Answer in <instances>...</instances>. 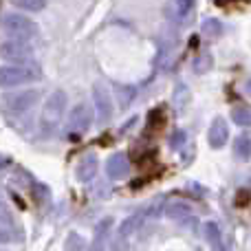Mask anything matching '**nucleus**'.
Segmentation results:
<instances>
[{
	"mask_svg": "<svg viewBox=\"0 0 251 251\" xmlns=\"http://www.w3.org/2000/svg\"><path fill=\"white\" fill-rule=\"evenodd\" d=\"M66 110V93L64 91H53L47 97V104L42 108V117H40V130L44 137H51L57 130V126L64 119Z\"/></svg>",
	"mask_w": 251,
	"mask_h": 251,
	"instance_id": "f257e3e1",
	"label": "nucleus"
},
{
	"mask_svg": "<svg viewBox=\"0 0 251 251\" xmlns=\"http://www.w3.org/2000/svg\"><path fill=\"white\" fill-rule=\"evenodd\" d=\"M150 214V207L141 209V212L128 216L126 221H122V225L117 227V234L113 236V243H110V251H130L132 249V240L134 234L139 231V227L143 225L146 216Z\"/></svg>",
	"mask_w": 251,
	"mask_h": 251,
	"instance_id": "f03ea898",
	"label": "nucleus"
},
{
	"mask_svg": "<svg viewBox=\"0 0 251 251\" xmlns=\"http://www.w3.org/2000/svg\"><path fill=\"white\" fill-rule=\"evenodd\" d=\"M40 77L38 66L29 64H4L0 66V88H16L22 84L35 82Z\"/></svg>",
	"mask_w": 251,
	"mask_h": 251,
	"instance_id": "7ed1b4c3",
	"label": "nucleus"
},
{
	"mask_svg": "<svg viewBox=\"0 0 251 251\" xmlns=\"http://www.w3.org/2000/svg\"><path fill=\"white\" fill-rule=\"evenodd\" d=\"M2 31L9 38H18V40H31L38 33V25L31 18L22 16V13H4L2 16Z\"/></svg>",
	"mask_w": 251,
	"mask_h": 251,
	"instance_id": "20e7f679",
	"label": "nucleus"
},
{
	"mask_svg": "<svg viewBox=\"0 0 251 251\" xmlns=\"http://www.w3.org/2000/svg\"><path fill=\"white\" fill-rule=\"evenodd\" d=\"M93 108L88 104H77L73 110H71L69 115V122H66V132H69L71 139H79L82 134L88 132V128H91L93 124Z\"/></svg>",
	"mask_w": 251,
	"mask_h": 251,
	"instance_id": "39448f33",
	"label": "nucleus"
},
{
	"mask_svg": "<svg viewBox=\"0 0 251 251\" xmlns=\"http://www.w3.org/2000/svg\"><path fill=\"white\" fill-rule=\"evenodd\" d=\"M40 93L35 88H29V91H18V93H7L2 97V106L9 110L11 115H25L38 104Z\"/></svg>",
	"mask_w": 251,
	"mask_h": 251,
	"instance_id": "423d86ee",
	"label": "nucleus"
},
{
	"mask_svg": "<svg viewBox=\"0 0 251 251\" xmlns=\"http://www.w3.org/2000/svg\"><path fill=\"white\" fill-rule=\"evenodd\" d=\"M31 55H33V47L26 40L9 38L0 44V60H7L11 64H26Z\"/></svg>",
	"mask_w": 251,
	"mask_h": 251,
	"instance_id": "0eeeda50",
	"label": "nucleus"
},
{
	"mask_svg": "<svg viewBox=\"0 0 251 251\" xmlns=\"http://www.w3.org/2000/svg\"><path fill=\"white\" fill-rule=\"evenodd\" d=\"M93 101H95V113H97L100 124H108L110 119H113L115 106H113V97L106 91L104 84L97 82L95 86H93Z\"/></svg>",
	"mask_w": 251,
	"mask_h": 251,
	"instance_id": "6e6552de",
	"label": "nucleus"
},
{
	"mask_svg": "<svg viewBox=\"0 0 251 251\" xmlns=\"http://www.w3.org/2000/svg\"><path fill=\"white\" fill-rule=\"evenodd\" d=\"M106 172H108V178H113V181H122V178H126L130 174L128 156H126L124 152H115V154L108 159V163H106Z\"/></svg>",
	"mask_w": 251,
	"mask_h": 251,
	"instance_id": "1a4fd4ad",
	"label": "nucleus"
},
{
	"mask_svg": "<svg viewBox=\"0 0 251 251\" xmlns=\"http://www.w3.org/2000/svg\"><path fill=\"white\" fill-rule=\"evenodd\" d=\"M227 139H229V126L223 117H216L209 126V132H207V141L209 146L214 148V150H221L223 146L227 143Z\"/></svg>",
	"mask_w": 251,
	"mask_h": 251,
	"instance_id": "9d476101",
	"label": "nucleus"
},
{
	"mask_svg": "<svg viewBox=\"0 0 251 251\" xmlns=\"http://www.w3.org/2000/svg\"><path fill=\"white\" fill-rule=\"evenodd\" d=\"M97 170H100V161H97V156L93 154V152H88V154H84L82 159H79L77 170H75V176H77V181L88 183L95 178Z\"/></svg>",
	"mask_w": 251,
	"mask_h": 251,
	"instance_id": "9b49d317",
	"label": "nucleus"
},
{
	"mask_svg": "<svg viewBox=\"0 0 251 251\" xmlns=\"http://www.w3.org/2000/svg\"><path fill=\"white\" fill-rule=\"evenodd\" d=\"M194 9H196V0H172V4H170V13H172V18L178 25L190 22L192 16H194Z\"/></svg>",
	"mask_w": 251,
	"mask_h": 251,
	"instance_id": "f8f14e48",
	"label": "nucleus"
},
{
	"mask_svg": "<svg viewBox=\"0 0 251 251\" xmlns=\"http://www.w3.org/2000/svg\"><path fill=\"white\" fill-rule=\"evenodd\" d=\"M203 236H205V243L209 245L214 251H225V243H223V231L218 227V223L207 221L203 225Z\"/></svg>",
	"mask_w": 251,
	"mask_h": 251,
	"instance_id": "ddd939ff",
	"label": "nucleus"
},
{
	"mask_svg": "<svg viewBox=\"0 0 251 251\" xmlns=\"http://www.w3.org/2000/svg\"><path fill=\"white\" fill-rule=\"evenodd\" d=\"M110 227H113V218H104V221H100V225H97V229H95V238H93V243L88 245V251H106Z\"/></svg>",
	"mask_w": 251,
	"mask_h": 251,
	"instance_id": "4468645a",
	"label": "nucleus"
},
{
	"mask_svg": "<svg viewBox=\"0 0 251 251\" xmlns=\"http://www.w3.org/2000/svg\"><path fill=\"white\" fill-rule=\"evenodd\" d=\"M165 216L170 221H185L187 216H192V205L185 201H172L165 205Z\"/></svg>",
	"mask_w": 251,
	"mask_h": 251,
	"instance_id": "2eb2a0df",
	"label": "nucleus"
},
{
	"mask_svg": "<svg viewBox=\"0 0 251 251\" xmlns=\"http://www.w3.org/2000/svg\"><path fill=\"white\" fill-rule=\"evenodd\" d=\"M234 154L238 156L240 161H249L251 159V137L247 134H240L234 141Z\"/></svg>",
	"mask_w": 251,
	"mask_h": 251,
	"instance_id": "dca6fc26",
	"label": "nucleus"
},
{
	"mask_svg": "<svg viewBox=\"0 0 251 251\" xmlns=\"http://www.w3.org/2000/svg\"><path fill=\"white\" fill-rule=\"evenodd\" d=\"M192 66H194V73H199V75H203V73H207V71H212V66H214L212 53H209V51H201L199 55L194 57Z\"/></svg>",
	"mask_w": 251,
	"mask_h": 251,
	"instance_id": "f3484780",
	"label": "nucleus"
},
{
	"mask_svg": "<svg viewBox=\"0 0 251 251\" xmlns=\"http://www.w3.org/2000/svg\"><path fill=\"white\" fill-rule=\"evenodd\" d=\"M115 91H117V100H119V106H122V108H128L130 101H132L134 95H137L134 86H126V84H117Z\"/></svg>",
	"mask_w": 251,
	"mask_h": 251,
	"instance_id": "a211bd4d",
	"label": "nucleus"
},
{
	"mask_svg": "<svg viewBox=\"0 0 251 251\" xmlns=\"http://www.w3.org/2000/svg\"><path fill=\"white\" fill-rule=\"evenodd\" d=\"M187 101H190V88L185 86V84H178L176 88H174V97H172V104L176 110H183L187 106Z\"/></svg>",
	"mask_w": 251,
	"mask_h": 251,
	"instance_id": "6ab92c4d",
	"label": "nucleus"
},
{
	"mask_svg": "<svg viewBox=\"0 0 251 251\" xmlns=\"http://www.w3.org/2000/svg\"><path fill=\"white\" fill-rule=\"evenodd\" d=\"M201 31H203V35H207V38H218V35H223V25L216 18H207V20L203 22V26H201Z\"/></svg>",
	"mask_w": 251,
	"mask_h": 251,
	"instance_id": "aec40b11",
	"label": "nucleus"
},
{
	"mask_svg": "<svg viewBox=\"0 0 251 251\" xmlns=\"http://www.w3.org/2000/svg\"><path fill=\"white\" fill-rule=\"evenodd\" d=\"M231 119L238 126H251V108H247V106H236L231 110Z\"/></svg>",
	"mask_w": 251,
	"mask_h": 251,
	"instance_id": "412c9836",
	"label": "nucleus"
},
{
	"mask_svg": "<svg viewBox=\"0 0 251 251\" xmlns=\"http://www.w3.org/2000/svg\"><path fill=\"white\" fill-rule=\"evenodd\" d=\"M84 247H86V243H84V238L77 231H71V234L66 236L64 251H84Z\"/></svg>",
	"mask_w": 251,
	"mask_h": 251,
	"instance_id": "4be33fe9",
	"label": "nucleus"
},
{
	"mask_svg": "<svg viewBox=\"0 0 251 251\" xmlns=\"http://www.w3.org/2000/svg\"><path fill=\"white\" fill-rule=\"evenodd\" d=\"M13 225H16V221H13L11 209H9L7 203H2V201H0V227H2V229H9V231H11Z\"/></svg>",
	"mask_w": 251,
	"mask_h": 251,
	"instance_id": "5701e85b",
	"label": "nucleus"
},
{
	"mask_svg": "<svg viewBox=\"0 0 251 251\" xmlns=\"http://www.w3.org/2000/svg\"><path fill=\"white\" fill-rule=\"evenodd\" d=\"M13 4L25 11H42L47 7V0H13Z\"/></svg>",
	"mask_w": 251,
	"mask_h": 251,
	"instance_id": "b1692460",
	"label": "nucleus"
},
{
	"mask_svg": "<svg viewBox=\"0 0 251 251\" xmlns=\"http://www.w3.org/2000/svg\"><path fill=\"white\" fill-rule=\"evenodd\" d=\"M185 141H187V134L183 132V130H176V132L172 134V139H170V146H172V148H178V146H183Z\"/></svg>",
	"mask_w": 251,
	"mask_h": 251,
	"instance_id": "393cba45",
	"label": "nucleus"
},
{
	"mask_svg": "<svg viewBox=\"0 0 251 251\" xmlns=\"http://www.w3.org/2000/svg\"><path fill=\"white\" fill-rule=\"evenodd\" d=\"M7 243H11V231L0 227V245H7Z\"/></svg>",
	"mask_w": 251,
	"mask_h": 251,
	"instance_id": "a878e982",
	"label": "nucleus"
},
{
	"mask_svg": "<svg viewBox=\"0 0 251 251\" xmlns=\"http://www.w3.org/2000/svg\"><path fill=\"white\" fill-rule=\"evenodd\" d=\"M9 163H11V161H9L7 156H0V168H4V165H9Z\"/></svg>",
	"mask_w": 251,
	"mask_h": 251,
	"instance_id": "bb28decb",
	"label": "nucleus"
},
{
	"mask_svg": "<svg viewBox=\"0 0 251 251\" xmlns=\"http://www.w3.org/2000/svg\"><path fill=\"white\" fill-rule=\"evenodd\" d=\"M247 93L251 95V77H249V82H247Z\"/></svg>",
	"mask_w": 251,
	"mask_h": 251,
	"instance_id": "cd10ccee",
	"label": "nucleus"
}]
</instances>
